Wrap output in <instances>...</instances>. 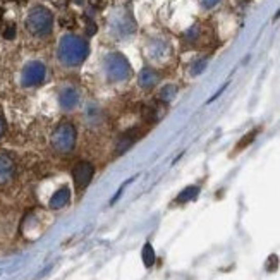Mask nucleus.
Returning <instances> with one entry per match:
<instances>
[{"label": "nucleus", "mask_w": 280, "mask_h": 280, "mask_svg": "<svg viewBox=\"0 0 280 280\" xmlns=\"http://www.w3.org/2000/svg\"><path fill=\"white\" fill-rule=\"evenodd\" d=\"M90 55V45L77 34H64L57 47V58L66 67H77Z\"/></svg>", "instance_id": "nucleus-1"}, {"label": "nucleus", "mask_w": 280, "mask_h": 280, "mask_svg": "<svg viewBox=\"0 0 280 280\" xmlns=\"http://www.w3.org/2000/svg\"><path fill=\"white\" fill-rule=\"evenodd\" d=\"M26 29L36 38H47L53 29V14L50 9L36 6L28 12Z\"/></svg>", "instance_id": "nucleus-2"}, {"label": "nucleus", "mask_w": 280, "mask_h": 280, "mask_svg": "<svg viewBox=\"0 0 280 280\" xmlns=\"http://www.w3.org/2000/svg\"><path fill=\"white\" fill-rule=\"evenodd\" d=\"M105 76L110 83H124L132 76V67L129 61L119 52H112L103 61Z\"/></svg>", "instance_id": "nucleus-3"}, {"label": "nucleus", "mask_w": 280, "mask_h": 280, "mask_svg": "<svg viewBox=\"0 0 280 280\" xmlns=\"http://www.w3.org/2000/svg\"><path fill=\"white\" fill-rule=\"evenodd\" d=\"M76 127L71 122H62L52 132V148L58 153H71L76 146Z\"/></svg>", "instance_id": "nucleus-4"}, {"label": "nucleus", "mask_w": 280, "mask_h": 280, "mask_svg": "<svg viewBox=\"0 0 280 280\" xmlns=\"http://www.w3.org/2000/svg\"><path fill=\"white\" fill-rule=\"evenodd\" d=\"M47 79V66L42 61H31L21 71L23 88H36Z\"/></svg>", "instance_id": "nucleus-5"}, {"label": "nucleus", "mask_w": 280, "mask_h": 280, "mask_svg": "<svg viewBox=\"0 0 280 280\" xmlns=\"http://www.w3.org/2000/svg\"><path fill=\"white\" fill-rule=\"evenodd\" d=\"M110 31L115 38H127L136 31V21L127 11H119L110 19Z\"/></svg>", "instance_id": "nucleus-6"}, {"label": "nucleus", "mask_w": 280, "mask_h": 280, "mask_svg": "<svg viewBox=\"0 0 280 280\" xmlns=\"http://www.w3.org/2000/svg\"><path fill=\"white\" fill-rule=\"evenodd\" d=\"M93 174H95V167H93L90 162H79V164L72 169V179H74L76 189L85 191L88 188V184L91 183Z\"/></svg>", "instance_id": "nucleus-7"}, {"label": "nucleus", "mask_w": 280, "mask_h": 280, "mask_svg": "<svg viewBox=\"0 0 280 280\" xmlns=\"http://www.w3.org/2000/svg\"><path fill=\"white\" fill-rule=\"evenodd\" d=\"M16 177V162L9 153L0 151V186H7Z\"/></svg>", "instance_id": "nucleus-8"}, {"label": "nucleus", "mask_w": 280, "mask_h": 280, "mask_svg": "<svg viewBox=\"0 0 280 280\" xmlns=\"http://www.w3.org/2000/svg\"><path fill=\"white\" fill-rule=\"evenodd\" d=\"M79 103V91L76 88H64V90L58 93V105H61L62 110H72L76 109V105Z\"/></svg>", "instance_id": "nucleus-9"}, {"label": "nucleus", "mask_w": 280, "mask_h": 280, "mask_svg": "<svg viewBox=\"0 0 280 280\" xmlns=\"http://www.w3.org/2000/svg\"><path fill=\"white\" fill-rule=\"evenodd\" d=\"M158 74H156V71H153L151 67H145L141 69L139 76H137V85H139L143 90H151V88L156 86V83H158Z\"/></svg>", "instance_id": "nucleus-10"}, {"label": "nucleus", "mask_w": 280, "mask_h": 280, "mask_svg": "<svg viewBox=\"0 0 280 280\" xmlns=\"http://www.w3.org/2000/svg\"><path fill=\"white\" fill-rule=\"evenodd\" d=\"M69 201H71V191L64 186V188L57 189L55 193L52 194L50 201H48V206H50L52 210H61L69 203Z\"/></svg>", "instance_id": "nucleus-11"}, {"label": "nucleus", "mask_w": 280, "mask_h": 280, "mask_svg": "<svg viewBox=\"0 0 280 280\" xmlns=\"http://www.w3.org/2000/svg\"><path fill=\"white\" fill-rule=\"evenodd\" d=\"M137 139V136L131 134V131H127L126 134H122L119 137V141H117V153H124V151H127L132 146V143Z\"/></svg>", "instance_id": "nucleus-12"}, {"label": "nucleus", "mask_w": 280, "mask_h": 280, "mask_svg": "<svg viewBox=\"0 0 280 280\" xmlns=\"http://www.w3.org/2000/svg\"><path fill=\"white\" fill-rule=\"evenodd\" d=\"M198 193H199L198 186H189V188H186L183 193L177 196L175 201H177V203H188V201H193L196 196H198Z\"/></svg>", "instance_id": "nucleus-13"}, {"label": "nucleus", "mask_w": 280, "mask_h": 280, "mask_svg": "<svg viewBox=\"0 0 280 280\" xmlns=\"http://www.w3.org/2000/svg\"><path fill=\"white\" fill-rule=\"evenodd\" d=\"M143 263H145V267L146 268H150V267H153V263H155V251H153V248H151V244L146 243L145 246H143Z\"/></svg>", "instance_id": "nucleus-14"}, {"label": "nucleus", "mask_w": 280, "mask_h": 280, "mask_svg": "<svg viewBox=\"0 0 280 280\" xmlns=\"http://www.w3.org/2000/svg\"><path fill=\"white\" fill-rule=\"evenodd\" d=\"M175 93H177V88H175L174 85H167V86L162 88V91H160V100L164 102V103H170L172 100H174Z\"/></svg>", "instance_id": "nucleus-15"}, {"label": "nucleus", "mask_w": 280, "mask_h": 280, "mask_svg": "<svg viewBox=\"0 0 280 280\" xmlns=\"http://www.w3.org/2000/svg\"><path fill=\"white\" fill-rule=\"evenodd\" d=\"M143 117L146 121H150V122H153L158 119V114H156V110H155V107H151V105H143Z\"/></svg>", "instance_id": "nucleus-16"}, {"label": "nucleus", "mask_w": 280, "mask_h": 280, "mask_svg": "<svg viewBox=\"0 0 280 280\" xmlns=\"http://www.w3.org/2000/svg\"><path fill=\"white\" fill-rule=\"evenodd\" d=\"M205 69H206V58H201V61L193 64V67H191V74L198 76V74H201V72L205 71Z\"/></svg>", "instance_id": "nucleus-17"}, {"label": "nucleus", "mask_w": 280, "mask_h": 280, "mask_svg": "<svg viewBox=\"0 0 280 280\" xmlns=\"http://www.w3.org/2000/svg\"><path fill=\"white\" fill-rule=\"evenodd\" d=\"M4 38H6V40H14V38H16V26H14V24H9V26L4 29Z\"/></svg>", "instance_id": "nucleus-18"}, {"label": "nucleus", "mask_w": 280, "mask_h": 280, "mask_svg": "<svg viewBox=\"0 0 280 280\" xmlns=\"http://www.w3.org/2000/svg\"><path fill=\"white\" fill-rule=\"evenodd\" d=\"M256 134H258V131H251V132H249V136H246V137H244V139L239 143V150H241V148H246V145L251 143L254 137H256Z\"/></svg>", "instance_id": "nucleus-19"}, {"label": "nucleus", "mask_w": 280, "mask_h": 280, "mask_svg": "<svg viewBox=\"0 0 280 280\" xmlns=\"http://www.w3.org/2000/svg\"><path fill=\"white\" fill-rule=\"evenodd\" d=\"M134 179H136V177H131V179H127V181H126V183H124V184H122V186H121V189H119V191H117V193H115V196H114V198H112V199H110V205H114V203H115V201H117V199H119V198H121V194H122V191H124V189H126V186H127V184H129V183H132V181H134Z\"/></svg>", "instance_id": "nucleus-20"}, {"label": "nucleus", "mask_w": 280, "mask_h": 280, "mask_svg": "<svg viewBox=\"0 0 280 280\" xmlns=\"http://www.w3.org/2000/svg\"><path fill=\"white\" fill-rule=\"evenodd\" d=\"M86 33L90 34V36H93V34L96 33V24L93 23V21H88V24H86Z\"/></svg>", "instance_id": "nucleus-21"}, {"label": "nucleus", "mask_w": 280, "mask_h": 280, "mask_svg": "<svg viewBox=\"0 0 280 280\" xmlns=\"http://www.w3.org/2000/svg\"><path fill=\"white\" fill-rule=\"evenodd\" d=\"M6 134V121H4V117L0 115V139Z\"/></svg>", "instance_id": "nucleus-22"}, {"label": "nucleus", "mask_w": 280, "mask_h": 280, "mask_svg": "<svg viewBox=\"0 0 280 280\" xmlns=\"http://www.w3.org/2000/svg\"><path fill=\"white\" fill-rule=\"evenodd\" d=\"M220 2V0H203V6L205 7H215V6H217V4Z\"/></svg>", "instance_id": "nucleus-23"}]
</instances>
